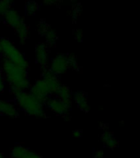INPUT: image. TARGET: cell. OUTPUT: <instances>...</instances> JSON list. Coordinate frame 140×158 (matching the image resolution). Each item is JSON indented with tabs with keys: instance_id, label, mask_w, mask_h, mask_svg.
Here are the masks:
<instances>
[{
	"instance_id": "3957f363",
	"label": "cell",
	"mask_w": 140,
	"mask_h": 158,
	"mask_svg": "<svg viewBox=\"0 0 140 158\" xmlns=\"http://www.w3.org/2000/svg\"><path fill=\"white\" fill-rule=\"evenodd\" d=\"M0 49L1 54L4 56V59L21 68L28 69L29 64L26 59L9 40L0 39Z\"/></svg>"
},
{
	"instance_id": "7c38bea8",
	"label": "cell",
	"mask_w": 140,
	"mask_h": 158,
	"mask_svg": "<svg viewBox=\"0 0 140 158\" xmlns=\"http://www.w3.org/2000/svg\"><path fill=\"white\" fill-rule=\"evenodd\" d=\"M55 94L56 95V97L61 99V101L72 104V95L73 94L68 86L61 84V86H59V88L57 89V91H56Z\"/></svg>"
},
{
	"instance_id": "7402d4cb",
	"label": "cell",
	"mask_w": 140,
	"mask_h": 158,
	"mask_svg": "<svg viewBox=\"0 0 140 158\" xmlns=\"http://www.w3.org/2000/svg\"><path fill=\"white\" fill-rule=\"evenodd\" d=\"M75 38L79 42H81L83 40V31H82V30H76V31H75Z\"/></svg>"
},
{
	"instance_id": "1f68e13d",
	"label": "cell",
	"mask_w": 140,
	"mask_h": 158,
	"mask_svg": "<svg viewBox=\"0 0 140 158\" xmlns=\"http://www.w3.org/2000/svg\"><path fill=\"white\" fill-rule=\"evenodd\" d=\"M0 22H1V19H0Z\"/></svg>"
},
{
	"instance_id": "277c9868",
	"label": "cell",
	"mask_w": 140,
	"mask_h": 158,
	"mask_svg": "<svg viewBox=\"0 0 140 158\" xmlns=\"http://www.w3.org/2000/svg\"><path fill=\"white\" fill-rule=\"evenodd\" d=\"M29 94L44 104L50 95H52L49 86L44 79H39L29 89Z\"/></svg>"
},
{
	"instance_id": "cb8c5ba5",
	"label": "cell",
	"mask_w": 140,
	"mask_h": 158,
	"mask_svg": "<svg viewBox=\"0 0 140 158\" xmlns=\"http://www.w3.org/2000/svg\"><path fill=\"white\" fill-rule=\"evenodd\" d=\"M4 78H3L2 68L0 66V93L4 91Z\"/></svg>"
},
{
	"instance_id": "2e32d148",
	"label": "cell",
	"mask_w": 140,
	"mask_h": 158,
	"mask_svg": "<svg viewBox=\"0 0 140 158\" xmlns=\"http://www.w3.org/2000/svg\"><path fill=\"white\" fill-rule=\"evenodd\" d=\"M42 36H44L45 38L47 44L50 45V46H53L54 44H56V40H57L56 33L50 27L47 29V31L44 32V34L42 35Z\"/></svg>"
},
{
	"instance_id": "e0dca14e",
	"label": "cell",
	"mask_w": 140,
	"mask_h": 158,
	"mask_svg": "<svg viewBox=\"0 0 140 158\" xmlns=\"http://www.w3.org/2000/svg\"><path fill=\"white\" fill-rule=\"evenodd\" d=\"M39 9V4L36 2L34 1H29L26 2L25 10V13L29 16L35 14V12Z\"/></svg>"
},
{
	"instance_id": "4316f807",
	"label": "cell",
	"mask_w": 140,
	"mask_h": 158,
	"mask_svg": "<svg viewBox=\"0 0 140 158\" xmlns=\"http://www.w3.org/2000/svg\"><path fill=\"white\" fill-rule=\"evenodd\" d=\"M45 4H48V5H52V4H54V3H56L58 1L60 0H43Z\"/></svg>"
},
{
	"instance_id": "52a82bcc",
	"label": "cell",
	"mask_w": 140,
	"mask_h": 158,
	"mask_svg": "<svg viewBox=\"0 0 140 158\" xmlns=\"http://www.w3.org/2000/svg\"><path fill=\"white\" fill-rule=\"evenodd\" d=\"M42 79H44L46 81L48 85L51 89L52 93L55 94L59 86H61V82L59 81L58 77L56 74H54L49 69H47L46 67L43 69L42 73Z\"/></svg>"
},
{
	"instance_id": "603a6c76",
	"label": "cell",
	"mask_w": 140,
	"mask_h": 158,
	"mask_svg": "<svg viewBox=\"0 0 140 158\" xmlns=\"http://www.w3.org/2000/svg\"><path fill=\"white\" fill-rule=\"evenodd\" d=\"M24 158H43V156L41 155H39V153L34 152L29 150L28 153L25 155Z\"/></svg>"
},
{
	"instance_id": "9a60e30c",
	"label": "cell",
	"mask_w": 140,
	"mask_h": 158,
	"mask_svg": "<svg viewBox=\"0 0 140 158\" xmlns=\"http://www.w3.org/2000/svg\"><path fill=\"white\" fill-rule=\"evenodd\" d=\"M29 152V149L21 144H17L12 148L11 156L12 158H24Z\"/></svg>"
},
{
	"instance_id": "44dd1931",
	"label": "cell",
	"mask_w": 140,
	"mask_h": 158,
	"mask_svg": "<svg viewBox=\"0 0 140 158\" xmlns=\"http://www.w3.org/2000/svg\"><path fill=\"white\" fill-rule=\"evenodd\" d=\"M80 12H81V7L80 6V5H78V6H76V7H74V9L72 10V12H71L72 17H73L74 19H76Z\"/></svg>"
},
{
	"instance_id": "ac0fdd59",
	"label": "cell",
	"mask_w": 140,
	"mask_h": 158,
	"mask_svg": "<svg viewBox=\"0 0 140 158\" xmlns=\"http://www.w3.org/2000/svg\"><path fill=\"white\" fill-rule=\"evenodd\" d=\"M67 59H68V67L69 69H72L74 70H78L79 64L77 62V59L74 55H67Z\"/></svg>"
},
{
	"instance_id": "5bb4252c",
	"label": "cell",
	"mask_w": 140,
	"mask_h": 158,
	"mask_svg": "<svg viewBox=\"0 0 140 158\" xmlns=\"http://www.w3.org/2000/svg\"><path fill=\"white\" fill-rule=\"evenodd\" d=\"M16 33H17V36L19 38L21 43H24L28 38L29 35V27L23 21L17 26L16 28Z\"/></svg>"
},
{
	"instance_id": "4fadbf2b",
	"label": "cell",
	"mask_w": 140,
	"mask_h": 158,
	"mask_svg": "<svg viewBox=\"0 0 140 158\" xmlns=\"http://www.w3.org/2000/svg\"><path fill=\"white\" fill-rule=\"evenodd\" d=\"M102 140H103L104 145L108 148L113 149L117 147L118 142L116 140L115 137L111 133L110 131L106 130L104 131L102 134Z\"/></svg>"
},
{
	"instance_id": "d4e9b609",
	"label": "cell",
	"mask_w": 140,
	"mask_h": 158,
	"mask_svg": "<svg viewBox=\"0 0 140 158\" xmlns=\"http://www.w3.org/2000/svg\"><path fill=\"white\" fill-rule=\"evenodd\" d=\"M104 156V152L103 150H97L93 154V157L94 158H103Z\"/></svg>"
},
{
	"instance_id": "f546056e",
	"label": "cell",
	"mask_w": 140,
	"mask_h": 158,
	"mask_svg": "<svg viewBox=\"0 0 140 158\" xmlns=\"http://www.w3.org/2000/svg\"><path fill=\"white\" fill-rule=\"evenodd\" d=\"M0 158H4V156H3V155H2V153L0 152Z\"/></svg>"
},
{
	"instance_id": "d6986e66",
	"label": "cell",
	"mask_w": 140,
	"mask_h": 158,
	"mask_svg": "<svg viewBox=\"0 0 140 158\" xmlns=\"http://www.w3.org/2000/svg\"><path fill=\"white\" fill-rule=\"evenodd\" d=\"M10 9V5H8L3 0H0V16H4Z\"/></svg>"
},
{
	"instance_id": "ffe728a7",
	"label": "cell",
	"mask_w": 140,
	"mask_h": 158,
	"mask_svg": "<svg viewBox=\"0 0 140 158\" xmlns=\"http://www.w3.org/2000/svg\"><path fill=\"white\" fill-rule=\"evenodd\" d=\"M49 27H50V26H49L46 22H44V21L40 22V23L38 25V32H39V34L40 35H42L44 32L46 31L47 29H48Z\"/></svg>"
},
{
	"instance_id": "9c48e42d",
	"label": "cell",
	"mask_w": 140,
	"mask_h": 158,
	"mask_svg": "<svg viewBox=\"0 0 140 158\" xmlns=\"http://www.w3.org/2000/svg\"><path fill=\"white\" fill-rule=\"evenodd\" d=\"M0 114L9 117H17L19 114V111L17 106L11 101L0 100Z\"/></svg>"
},
{
	"instance_id": "4dcf8cb0",
	"label": "cell",
	"mask_w": 140,
	"mask_h": 158,
	"mask_svg": "<svg viewBox=\"0 0 140 158\" xmlns=\"http://www.w3.org/2000/svg\"><path fill=\"white\" fill-rule=\"evenodd\" d=\"M1 55H2V54H1V49H0V58H1Z\"/></svg>"
},
{
	"instance_id": "83f0119b",
	"label": "cell",
	"mask_w": 140,
	"mask_h": 158,
	"mask_svg": "<svg viewBox=\"0 0 140 158\" xmlns=\"http://www.w3.org/2000/svg\"><path fill=\"white\" fill-rule=\"evenodd\" d=\"M63 117H64V118H65V120H66V121L71 120V116L69 114H66V115H64Z\"/></svg>"
},
{
	"instance_id": "8fae6325",
	"label": "cell",
	"mask_w": 140,
	"mask_h": 158,
	"mask_svg": "<svg viewBox=\"0 0 140 158\" xmlns=\"http://www.w3.org/2000/svg\"><path fill=\"white\" fill-rule=\"evenodd\" d=\"M3 18H4V22L8 26L13 27V28H16L22 22L19 12L15 9H11V8L3 16Z\"/></svg>"
},
{
	"instance_id": "f1b7e54d",
	"label": "cell",
	"mask_w": 140,
	"mask_h": 158,
	"mask_svg": "<svg viewBox=\"0 0 140 158\" xmlns=\"http://www.w3.org/2000/svg\"><path fill=\"white\" fill-rule=\"evenodd\" d=\"M3 1L7 2V4L10 5V6H11V5H12V3H13V2H14V0H3Z\"/></svg>"
},
{
	"instance_id": "7a4b0ae2",
	"label": "cell",
	"mask_w": 140,
	"mask_h": 158,
	"mask_svg": "<svg viewBox=\"0 0 140 158\" xmlns=\"http://www.w3.org/2000/svg\"><path fill=\"white\" fill-rule=\"evenodd\" d=\"M17 105L25 113L34 117H44L46 114L44 104L35 99L31 94L25 91H16L12 92Z\"/></svg>"
},
{
	"instance_id": "d6a6232c",
	"label": "cell",
	"mask_w": 140,
	"mask_h": 158,
	"mask_svg": "<svg viewBox=\"0 0 140 158\" xmlns=\"http://www.w3.org/2000/svg\"><path fill=\"white\" fill-rule=\"evenodd\" d=\"M0 115H1V114H0Z\"/></svg>"
},
{
	"instance_id": "484cf974",
	"label": "cell",
	"mask_w": 140,
	"mask_h": 158,
	"mask_svg": "<svg viewBox=\"0 0 140 158\" xmlns=\"http://www.w3.org/2000/svg\"><path fill=\"white\" fill-rule=\"evenodd\" d=\"M72 136H73L74 138H80L81 136H82V131L79 130V129L74 130L73 132H72Z\"/></svg>"
},
{
	"instance_id": "5b68a950",
	"label": "cell",
	"mask_w": 140,
	"mask_h": 158,
	"mask_svg": "<svg viewBox=\"0 0 140 158\" xmlns=\"http://www.w3.org/2000/svg\"><path fill=\"white\" fill-rule=\"evenodd\" d=\"M44 103L46 104V106L52 112L61 116H64L66 114H69V111L72 106L71 103H67L61 101V99H59L56 96L49 97Z\"/></svg>"
},
{
	"instance_id": "ba28073f",
	"label": "cell",
	"mask_w": 140,
	"mask_h": 158,
	"mask_svg": "<svg viewBox=\"0 0 140 158\" xmlns=\"http://www.w3.org/2000/svg\"><path fill=\"white\" fill-rule=\"evenodd\" d=\"M35 61L43 68H45L48 64V47L44 43L37 44L35 48Z\"/></svg>"
},
{
	"instance_id": "30bf717a",
	"label": "cell",
	"mask_w": 140,
	"mask_h": 158,
	"mask_svg": "<svg viewBox=\"0 0 140 158\" xmlns=\"http://www.w3.org/2000/svg\"><path fill=\"white\" fill-rule=\"evenodd\" d=\"M72 101H75L76 106H78L81 110L84 111V112H88L90 110V106L88 103L87 96L83 91L75 92V94L72 95Z\"/></svg>"
},
{
	"instance_id": "6da1fadb",
	"label": "cell",
	"mask_w": 140,
	"mask_h": 158,
	"mask_svg": "<svg viewBox=\"0 0 140 158\" xmlns=\"http://www.w3.org/2000/svg\"><path fill=\"white\" fill-rule=\"evenodd\" d=\"M1 68L3 78L11 86L10 91H26L29 88L27 69L17 66L6 59L2 60Z\"/></svg>"
},
{
	"instance_id": "8992f818",
	"label": "cell",
	"mask_w": 140,
	"mask_h": 158,
	"mask_svg": "<svg viewBox=\"0 0 140 158\" xmlns=\"http://www.w3.org/2000/svg\"><path fill=\"white\" fill-rule=\"evenodd\" d=\"M68 59L67 55L66 54H57L52 59L50 65V70L54 74L61 75V74L66 73V71L68 70Z\"/></svg>"
}]
</instances>
